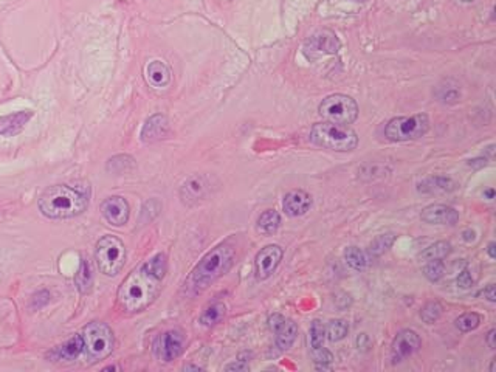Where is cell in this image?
Returning <instances> with one entry per match:
<instances>
[{
	"label": "cell",
	"instance_id": "obj_24",
	"mask_svg": "<svg viewBox=\"0 0 496 372\" xmlns=\"http://www.w3.org/2000/svg\"><path fill=\"white\" fill-rule=\"evenodd\" d=\"M456 188L455 181L446 177H433L425 180L419 185V191L422 193H448Z\"/></svg>",
	"mask_w": 496,
	"mask_h": 372
},
{
	"label": "cell",
	"instance_id": "obj_11",
	"mask_svg": "<svg viewBox=\"0 0 496 372\" xmlns=\"http://www.w3.org/2000/svg\"><path fill=\"white\" fill-rule=\"evenodd\" d=\"M268 326L275 334L276 346L281 350H289L293 346L298 336V326L292 320L282 317L281 313H273L268 318Z\"/></svg>",
	"mask_w": 496,
	"mask_h": 372
},
{
	"label": "cell",
	"instance_id": "obj_21",
	"mask_svg": "<svg viewBox=\"0 0 496 372\" xmlns=\"http://www.w3.org/2000/svg\"><path fill=\"white\" fill-rule=\"evenodd\" d=\"M84 352V341L81 335H75L70 338L67 343H64L59 348L54 349V359L64 360V362H72L78 359Z\"/></svg>",
	"mask_w": 496,
	"mask_h": 372
},
{
	"label": "cell",
	"instance_id": "obj_37",
	"mask_svg": "<svg viewBox=\"0 0 496 372\" xmlns=\"http://www.w3.org/2000/svg\"><path fill=\"white\" fill-rule=\"evenodd\" d=\"M248 369H250V366L242 362L231 363V364H228V366H225V371H248Z\"/></svg>",
	"mask_w": 496,
	"mask_h": 372
},
{
	"label": "cell",
	"instance_id": "obj_3",
	"mask_svg": "<svg viewBox=\"0 0 496 372\" xmlns=\"http://www.w3.org/2000/svg\"><path fill=\"white\" fill-rule=\"evenodd\" d=\"M235 248L230 247L228 244L217 245L205 255L198 264L194 267L187 281V290L191 295H197L222 278L228 271L233 264H235Z\"/></svg>",
	"mask_w": 496,
	"mask_h": 372
},
{
	"label": "cell",
	"instance_id": "obj_26",
	"mask_svg": "<svg viewBox=\"0 0 496 372\" xmlns=\"http://www.w3.org/2000/svg\"><path fill=\"white\" fill-rule=\"evenodd\" d=\"M224 317H225V306L222 303H214L205 308L200 317V322L203 326L212 327L216 326Z\"/></svg>",
	"mask_w": 496,
	"mask_h": 372
},
{
	"label": "cell",
	"instance_id": "obj_35",
	"mask_svg": "<svg viewBox=\"0 0 496 372\" xmlns=\"http://www.w3.org/2000/svg\"><path fill=\"white\" fill-rule=\"evenodd\" d=\"M458 285L460 287V289H470V287L473 285L472 275H470V271L467 270V269L459 273V276H458Z\"/></svg>",
	"mask_w": 496,
	"mask_h": 372
},
{
	"label": "cell",
	"instance_id": "obj_23",
	"mask_svg": "<svg viewBox=\"0 0 496 372\" xmlns=\"http://www.w3.org/2000/svg\"><path fill=\"white\" fill-rule=\"evenodd\" d=\"M281 225V216L275 209H267V211L262 213L258 219V231L265 236H272L278 231Z\"/></svg>",
	"mask_w": 496,
	"mask_h": 372
},
{
	"label": "cell",
	"instance_id": "obj_8",
	"mask_svg": "<svg viewBox=\"0 0 496 372\" xmlns=\"http://www.w3.org/2000/svg\"><path fill=\"white\" fill-rule=\"evenodd\" d=\"M318 112L329 123L349 126L358 118V104L351 96L335 94L324 98Z\"/></svg>",
	"mask_w": 496,
	"mask_h": 372
},
{
	"label": "cell",
	"instance_id": "obj_32",
	"mask_svg": "<svg viewBox=\"0 0 496 372\" xmlns=\"http://www.w3.org/2000/svg\"><path fill=\"white\" fill-rule=\"evenodd\" d=\"M444 271L445 265L442 259H433V261H428V264L425 265L423 275L428 281H431V283H437V281L444 276Z\"/></svg>",
	"mask_w": 496,
	"mask_h": 372
},
{
	"label": "cell",
	"instance_id": "obj_7",
	"mask_svg": "<svg viewBox=\"0 0 496 372\" xmlns=\"http://www.w3.org/2000/svg\"><path fill=\"white\" fill-rule=\"evenodd\" d=\"M430 129V120L425 114H417L411 117H399L393 118L386 124L385 137L389 142H413L419 140Z\"/></svg>",
	"mask_w": 496,
	"mask_h": 372
},
{
	"label": "cell",
	"instance_id": "obj_1",
	"mask_svg": "<svg viewBox=\"0 0 496 372\" xmlns=\"http://www.w3.org/2000/svg\"><path fill=\"white\" fill-rule=\"evenodd\" d=\"M168 271V258L157 253L127 276L118 290V304L126 313H138L151 306L161 292Z\"/></svg>",
	"mask_w": 496,
	"mask_h": 372
},
{
	"label": "cell",
	"instance_id": "obj_27",
	"mask_svg": "<svg viewBox=\"0 0 496 372\" xmlns=\"http://www.w3.org/2000/svg\"><path fill=\"white\" fill-rule=\"evenodd\" d=\"M451 253V244L450 242H445V241H441V242H436L433 245H430V247L422 251V255H421V259H423V261H433V259H444L446 258Z\"/></svg>",
	"mask_w": 496,
	"mask_h": 372
},
{
	"label": "cell",
	"instance_id": "obj_36",
	"mask_svg": "<svg viewBox=\"0 0 496 372\" xmlns=\"http://www.w3.org/2000/svg\"><path fill=\"white\" fill-rule=\"evenodd\" d=\"M481 295H483V297H484L486 299L490 301V303H495V299H496V295H495V285H493V284L487 285L486 289H484L483 292H481Z\"/></svg>",
	"mask_w": 496,
	"mask_h": 372
},
{
	"label": "cell",
	"instance_id": "obj_16",
	"mask_svg": "<svg viewBox=\"0 0 496 372\" xmlns=\"http://www.w3.org/2000/svg\"><path fill=\"white\" fill-rule=\"evenodd\" d=\"M421 219L430 225H455L459 221V213L446 205H430L422 211Z\"/></svg>",
	"mask_w": 496,
	"mask_h": 372
},
{
	"label": "cell",
	"instance_id": "obj_10",
	"mask_svg": "<svg viewBox=\"0 0 496 372\" xmlns=\"http://www.w3.org/2000/svg\"><path fill=\"white\" fill-rule=\"evenodd\" d=\"M340 50L337 34L330 30H320L306 40L304 53L309 59H316L324 54H335Z\"/></svg>",
	"mask_w": 496,
	"mask_h": 372
},
{
	"label": "cell",
	"instance_id": "obj_34",
	"mask_svg": "<svg viewBox=\"0 0 496 372\" xmlns=\"http://www.w3.org/2000/svg\"><path fill=\"white\" fill-rule=\"evenodd\" d=\"M460 92L456 87H448L446 90L445 87H441V94H439V100L445 104H455L459 101Z\"/></svg>",
	"mask_w": 496,
	"mask_h": 372
},
{
	"label": "cell",
	"instance_id": "obj_9",
	"mask_svg": "<svg viewBox=\"0 0 496 372\" xmlns=\"http://www.w3.org/2000/svg\"><path fill=\"white\" fill-rule=\"evenodd\" d=\"M183 349H185V335H183V332L177 331V329L161 334L154 343L155 357H157L160 362L165 363L179 359Z\"/></svg>",
	"mask_w": 496,
	"mask_h": 372
},
{
	"label": "cell",
	"instance_id": "obj_15",
	"mask_svg": "<svg viewBox=\"0 0 496 372\" xmlns=\"http://www.w3.org/2000/svg\"><path fill=\"white\" fill-rule=\"evenodd\" d=\"M324 340L326 326L320 320H315L310 326V348L316 364H328L334 360V355L328 349H324Z\"/></svg>",
	"mask_w": 496,
	"mask_h": 372
},
{
	"label": "cell",
	"instance_id": "obj_19",
	"mask_svg": "<svg viewBox=\"0 0 496 372\" xmlns=\"http://www.w3.org/2000/svg\"><path fill=\"white\" fill-rule=\"evenodd\" d=\"M169 132V123L168 118L165 115H152L146 121L143 131H141V140L145 143H154L159 142V140L165 138Z\"/></svg>",
	"mask_w": 496,
	"mask_h": 372
},
{
	"label": "cell",
	"instance_id": "obj_12",
	"mask_svg": "<svg viewBox=\"0 0 496 372\" xmlns=\"http://www.w3.org/2000/svg\"><path fill=\"white\" fill-rule=\"evenodd\" d=\"M422 341L417 332L411 329H403L395 335V338L391 345V360L393 363H400L408 357L414 355L421 349Z\"/></svg>",
	"mask_w": 496,
	"mask_h": 372
},
{
	"label": "cell",
	"instance_id": "obj_31",
	"mask_svg": "<svg viewBox=\"0 0 496 372\" xmlns=\"http://www.w3.org/2000/svg\"><path fill=\"white\" fill-rule=\"evenodd\" d=\"M481 315L476 312H467L456 320V327L460 332H472L481 325Z\"/></svg>",
	"mask_w": 496,
	"mask_h": 372
},
{
	"label": "cell",
	"instance_id": "obj_39",
	"mask_svg": "<svg viewBox=\"0 0 496 372\" xmlns=\"http://www.w3.org/2000/svg\"><path fill=\"white\" fill-rule=\"evenodd\" d=\"M487 253H488V256H490L492 259H495V258H496V255H495V242H490V244H488V247H487Z\"/></svg>",
	"mask_w": 496,
	"mask_h": 372
},
{
	"label": "cell",
	"instance_id": "obj_42",
	"mask_svg": "<svg viewBox=\"0 0 496 372\" xmlns=\"http://www.w3.org/2000/svg\"><path fill=\"white\" fill-rule=\"evenodd\" d=\"M183 369H185V371H189V369H196V371H200L202 368H198V366H191V364H189V366H185V368H183Z\"/></svg>",
	"mask_w": 496,
	"mask_h": 372
},
{
	"label": "cell",
	"instance_id": "obj_41",
	"mask_svg": "<svg viewBox=\"0 0 496 372\" xmlns=\"http://www.w3.org/2000/svg\"><path fill=\"white\" fill-rule=\"evenodd\" d=\"M484 194L487 195V198H488V200H492V199H493V195H495V191H493V189L490 188V189H487V191H486Z\"/></svg>",
	"mask_w": 496,
	"mask_h": 372
},
{
	"label": "cell",
	"instance_id": "obj_44",
	"mask_svg": "<svg viewBox=\"0 0 496 372\" xmlns=\"http://www.w3.org/2000/svg\"><path fill=\"white\" fill-rule=\"evenodd\" d=\"M490 371H492V372H493V371H495V360H493V362H492V366H490Z\"/></svg>",
	"mask_w": 496,
	"mask_h": 372
},
{
	"label": "cell",
	"instance_id": "obj_2",
	"mask_svg": "<svg viewBox=\"0 0 496 372\" xmlns=\"http://www.w3.org/2000/svg\"><path fill=\"white\" fill-rule=\"evenodd\" d=\"M38 205L48 219H72L86 211L89 194L67 185H56L42 193Z\"/></svg>",
	"mask_w": 496,
	"mask_h": 372
},
{
	"label": "cell",
	"instance_id": "obj_14",
	"mask_svg": "<svg viewBox=\"0 0 496 372\" xmlns=\"http://www.w3.org/2000/svg\"><path fill=\"white\" fill-rule=\"evenodd\" d=\"M104 219L113 227H123L129 221V203L122 195H112L101 205Z\"/></svg>",
	"mask_w": 496,
	"mask_h": 372
},
{
	"label": "cell",
	"instance_id": "obj_20",
	"mask_svg": "<svg viewBox=\"0 0 496 372\" xmlns=\"http://www.w3.org/2000/svg\"><path fill=\"white\" fill-rule=\"evenodd\" d=\"M146 80L155 89H163L171 82V70L161 61H152L146 68Z\"/></svg>",
	"mask_w": 496,
	"mask_h": 372
},
{
	"label": "cell",
	"instance_id": "obj_40",
	"mask_svg": "<svg viewBox=\"0 0 496 372\" xmlns=\"http://www.w3.org/2000/svg\"><path fill=\"white\" fill-rule=\"evenodd\" d=\"M464 239H465V241L474 239V233H473V231H464Z\"/></svg>",
	"mask_w": 496,
	"mask_h": 372
},
{
	"label": "cell",
	"instance_id": "obj_22",
	"mask_svg": "<svg viewBox=\"0 0 496 372\" xmlns=\"http://www.w3.org/2000/svg\"><path fill=\"white\" fill-rule=\"evenodd\" d=\"M205 193H207V185H205V180L202 177H193L189 179L185 185L182 186V200L185 203H193L200 200Z\"/></svg>",
	"mask_w": 496,
	"mask_h": 372
},
{
	"label": "cell",
	"instance_id": "obj_17",
	"mask_svg": "<svg viewBox=\"0 0 496 372\" xmlns=\"http://www.w3.org/2000/svg\"><path fill=\"white\" fill-rule=\"evenodd\" d=\"M312 207V198L302 189H295L286 194L284 202H282V209L290 217H300L306 214Z\"/></svg>",
	"mask_w": 496,
	"mask_h": 372
},
{
	"label": "cell",
	"instance_id": "obj_38",
	"mask_svg": "<svg viewBox=\"0 0 496 372\" xmlns=\"http://www.w3.org/2000/svg\"><path fill=\"white\" fill-rule=\"evenodd\" d=\"M496 334V331H495V329H492V331L490 332H488L487 334V345H488V348H490V349H495V335Z\"/></svg>",
	"mask_w": 496,
	"mask_h": 372
},
{
	"label": "cell",
	"instance_id": "obj_4",
	"mask_svg": "<svg viewBox=\"0 0 496 372\" xmlns=\"http://www.w3.org/2000/svg\"><path fill=\"white\" fill-rule=\"evenodd\" d=\"M310 142L323 149L351 152L358 146V135L349 126L326 121L314 124L310 131Z\"/></svg>",
	"mask_w": 496,
	"mask_h": 372
},
{
	"label": "cell",
	"instance_id": "obj_29",
	"mask_svg": "<svg viewBox=\"0 0 496 372\" xmlns=\"http://www.w3.org/2000/svg\"><path fill=\"white\" fill-rule=\"evenodd\" d=\"M349 334V325L344 320H332L326 329V335L330 341H342Z\"/></svg>",
	"mask_w": 496,
	"mask_h": 372
},
{
	"label": "cell",
	"instance_id": "obj_5",
	"mask_svg": "<svg viewBox=\"0 0 496 372\" xmlns=\"http://www.w3.org/2000/svg\"><path fill=\"white\" fill-rule=\"evenodd\" d=\"M81 336L84 341V352H86L90 363L108 359L112 354L113 346H115V336H113L112 329L104 322H89L84 327Z\"/></svg>",
	"mask_w": 496,
	"mask_h": 372
},
{
	"label": "cell",
	"instance_id": "obj_43",
	"mask_svg": "<svg viewBox=\"0 0 496 372\" xmlns=\"http://www.w3.org/2000/svg\"><path fill=\"white\" fill-rule=\"evenodd\" d=\"M459 2H464V3H470V2H473V0H459Z\"/></svg>",
	"mask_w": 496,
	"mask_h": 372
},
{
	"label": "cell",
	"instance_id": "obj_45",
	"mask_svg": "<svg viewBox=\"0 0 496 372\" xmlns=\"http://www.w3.org/2000/svg\"><path fill=\"white\" fill-rule=\"evenodd\" d=\"M353 2H365V0H353Z\"/></svg>",
	"mask_w": 496,
	"mask_h": 372
},
{
	"label": "cell",
	"instance_id": "obj_25",
	"mask_svg": "<svg viewBox=\"0 0 496 372\" xmlns=\"http://www.w3.org/2000/svg\"><path fill=\"white\" fill-rule=\"evenodd\" d=\"M344 259H346V264L349 265L352 270H357V271L365 270L367 267V262H370V258H367L366 253L363 250H360L358 247H347L344 250Z\"/></svg>",
	"mask_w": 496,
	"mask_h": 372
},
{
	"label": "cell",
	"instance_id": "obj_30",
	"mask_svg": "<svg viewBox=\"0 0 496 372\" xmlns=\"http://www.w3.org/2000/svg\"><path fill=\"white\" fill-rule=\"evenodd\" d=\"M394 241H395V236L391 235V233L377 236V237H375V239H374V242L371 244L370 255L374 256V258L381 256L386 250L391 248V245L394 244Z\"/></svg>",
	"mask_w": 496,
	"mask_h": 372
},
{
	"label": "cell",
	"instance_id": "obj_6",
	"mask_svg": "<svg viewBox=\"0 0 496 372\" xmlns=\"http://www.w3.org/2000/svg\"><path fill=\"white\" fill-rule=\"evenodd\" d=\"M95 258L98 269L105 276L118 275L126 262V247L117 236H104L96 244Z\"/></svg>",
	"mask_w": 496,
	"mask_h": 372
},
{
	"label": "cell",
	"instance_id": "obj_33",
	"mask_svg": "<svg viewBox=\"0 0 496 372\" xmlns=\"http://www.w3.org/2000/svg\"><path fill=\"white\" fill-rule=\"evenodd\" d=\"M442 315V306L437 303V301H431L423 306L421 311V318L427 322V325H433Z\"/></svg>",
	"mask_w": 496,
	"mask_h": 372
},
{
	"label": "cell",
	"instance_id": "obj_18",
	"mask_svg": "<svg viewBox=\"0 0 496 372\" xmlns=\"http://www.w3.org/2000/svg\"><path fill=\"white\" fill-rule=\"evenodd\" d=\"M33 118L31 110H20L14 114L0 117V137H13L25 128V124Z\"/></svg>",
	"mask_w": 496,
	"mask_h": 372
},
{
	"label": "cell",
	"instance_id": "obj_13",
	"mask_svg": "<svg viewBox=\"0 0 496 372\" xmlns=\"http://www.w3.org/2000/svg\"><path fill=\"white\" fill-rule=\"evenodd\" d=\"M282 256H284V251H282L279 245H267V247L262 248L256 255V259H254L256 278L261 281L270 278L281 264Z\"/></svg>",
	"mask_w": 496,
	"mask_h": 372
},
{
	"label": "cell",
	"instance_id": "obj_28",
	"mask_svg": "<svg viewBox=\"0 0 496 372\" xmlns=\"http://www.w3.org/2000/svg\"><path fill=\"white\" fill-rule=\"evenodd\" d=\"M75 281H76V287L82 293L90 292L92 283H94V276H92V267L89 265L86 259H82L81 261V267H80V270H78V275H76Z\"/></svg>",
	"mask_w": 496,
	"mask_h": 372
}]
</instances>
